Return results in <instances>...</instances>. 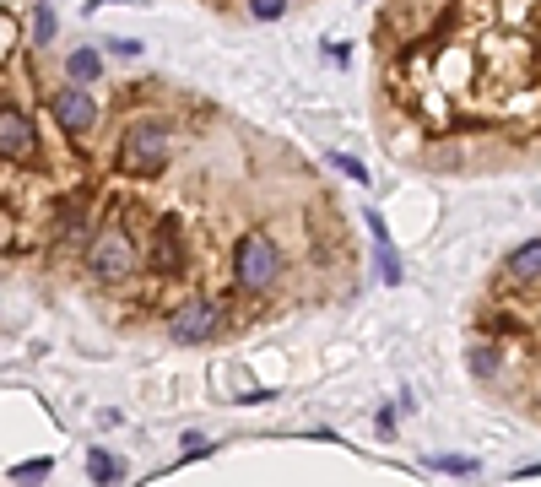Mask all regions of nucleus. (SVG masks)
Returning <instances> with one entry per match:
<instances>
[{
    "instance_id": "1",
    "label": "nucleus",
    "mask_w": 541,
    "mask_h": 487,
    "mask_svg": "<svg viewBox=\"0 0 541 487\" xmlns=\"http://www.w3.org/2000/svg\"><path fill=\"white\" fill-rule=\"evenodd\" d=\"M276 271H282V249H276L271 233H244L239 249H233V287H244V293H266L276 282Z\"/></svg>"
},
{
    "instance_id": "2",
    "label": "nucleus",
    "mask_w": 541,
    "mask_h": 487,
    "mask_svg": "<svg viewBox=\"0 0 541 487\" xmlns=\"http://www.w3.org/2000/svg\"><path fill=\"white\" fill-rule=\"evenodd\" d=\"M163 163H168V125H157V120L130 125L125 141H120V174H130V179H152Z\"/></svg>"
},
{
    "instance_id": "3",
    "label": "nucleus",
    "mask_w": 541,
    "mask_h": 487,
    "mask_svg": "<svg viewBox=\"0 0 541 487\" xmlns=\"http://www.w3.org/2000/svg\"><path fill=\"white\" fill-rule=\"evenodd\" d=\"M87 266L103 276V282H120V276H130L141 266V249L136 239H130V228H120V222H109V228L98 233V239L87 244Z\"/></svg>"
},
{
    "instance_id": "4",
    "label": "nucleus",
    "mask_w": 541,
    "mask_h": 487,
    "mask_svg": "<svg viewBox=\"0 0 541 487\" xmlns=\"http://www.w3.org/2000/svg\"><path fill=\"white\" fill-rule=\"evenodd\" d=\"M222 314L217 304H206V298H190V304H179L174 314H168V336L179 341V347H201V341L217 336Z\"/></svg>"
},
{
    "instance_id": "5",
    "label": "nucleus",
    "mask_w": 541,
    "mask_h": 487,
    "mask_svg": "<svg viewBox=\"0 0 541 487\" xmlns=\"http://www.w3.org/2000/svg\"><path fill=\"white\" fill-rule=\"evenodd\" d=\"M55 125L65 130V136H87V130L98 125V103H92V92L82 82L55 92Z\"/></svg>"
},
{
    "instance_id": "6",
    "label": "nucleus",
    "mask_w": 541,
    "mask_h": 487,
    "mask_svg": "<svg viewBox=\"0 0 541 487\" xmlns=\"http://www.w3.org/2000/svg\"><path fill=\"white\" fill-rule=\"evenodd\" d=\"M38 152V130L22 109H11V103H0V157L6 163H22V157Z\"/></svg>"
},
{
    "instance_id": "7",
    "label": "nucleus",
    "mask_w": 541,
    "mask_h": 487,
    "mask_svg": "<svg viewBox=\"0 0 541 487\" xmlns=\"http://www.w3.org/2000/svg\"><path fill=\"white\" fill-rule=\"evenodd\" d=\"M152 266L157 271H184V228H179V217H163L152 228Z\"/></svg>"
},
{
    "instance_id": "8",
    "label": "nucleus",
    "mask_w": 541,
    "mask_h": 487,
    "mask_svg": "<svg viewBox=\"0 0 541 487\" xmlns=\"http://www.w3.org/2000/svg\"><path fill=\"white\" fill-rule=\"evenodd\" d=\"M504 271H509V282L536 287V282H541V239H531V244H520V249H514V255L504 260Z\"/></svg>"
},
{
    "instance_id": "9",
    "label": "nucleus",
    "mask_w": 541,
    "mask_h": 487,
    "mask_svg": "<svg viewBox=\"0 0 541 487\" xmlns=\"http://www.w3.org/2000/svg\"><path fill=\"white\" fill-rule=\"evenodd\" d=\"M65 71H71V82H98V76H103V55H98V49H71Z\"/></svg>"
},
{
    "instance_id": "10",
    "label": "nucleus",
    "mask_w": 541,
    "mask_h": 487,
    "mask_svg": "<svg viewBox=\"0 0 541 487\" xmlns=\"http://www.w3.org/2000/svg\"><path fill=\"white\" fill-rule=\"evenodd\" d=\"M87 471H92V482H120L125 477V460L109 455V450H92L87 455Z\"/></svg>"
},
{
    "instance_id": "11",
    "label": "nucleus",
    "mask_w": 541,
    "mask_h": 487,
    "mask_svg": "<svg viewBox=\"0 0 541 487\" xmlns=\"http://www.w3.org/2000/svg\"><path fill=\"white\" fill-rule=\"evenodd\" d=\"M428 466H433V471H444V477H477V471H482L471 455H433Z\"/></svg>"
},
{
    "instance_id": "12",
    "label": "nucleus",
    "mask_w": 541,
    "mask_h": 487,
    "mask_svg": "<svg viewBox=\"0 0 541 487\" xmlns=\"http://www.w3.org/2000/svg\"><path fill=\"white\" fill-rule=\"evenodd\" d=\"M49 471H55V460L38 455V460H22V466H11V482H38V477H49Z\"/></svg>"
},
{
    "instance_id": "13",
    "label": "nucleus",
    "mask_w": 541,
    "mask_h": 487,
    "mask_svg": "<svg viewBox=\"0 0 541 487\" xmlns=\"http://www.w3.org/2000/svg\"><path fill=\"white\" fill-rule=\"evenodd\" d=\"M33 38H38V44H49V38H55V6H38L33 11Z\"/></svg>"
},
{
    "instance_id": "14",
    "label": "nucleus",
    "mask_w": 541,
    "mask_h": 487,
    "mask_svg": "<svg viewBox=\"0 0 541 487\" xmlns=\"http://www.w3.org/2000/svg\"><path fill=\"white\" fill-rule=\"evenodd\" d=\"M379 276H385L390 287L401 282V266H395V249H390V239H379Z\"/></svg>"
},
{
    "instance_id": "15",
    "label": "nucleus",
    "mask_w": 541,
    "mask_h": 487,
    "mask_svg": "<svg viewBox=\"0 0 541 487\" xmlns=\"http://www.w3.org/2000/svg\"><path fill=\"white\" fill-rule=\"evenodd\" d=\"M249 11L260 22H276V17H287V0H249Z\"/></svg>"
},
{
    "instance_id": "16",
    "label": "nucleus",
    "mask_w": 541,
    "mask_h": 487,
    "mask_svg": "<svg viewBox=\"0 0 541 487\" xmlns=\"http://www.w3.org/2000/svg\"><path fill=\"white\" fill-rule=\"evenodd\" d=\"M331 163H336V168H341V174H347V179H358V184H368V168L358 163V157H347V152H336V157H331Z\"/></svg>"
},
{
    "instance_id": "17",
    "label": "nucleus",
    "mask_w": 541,
    "mask_h": 487,
    "mask_svg": "<svg viewBox=\"0 0 541 487\" xmlns=\"http://www.w3.org/2000/svg\"><path fill=\"white\" fill-rule=\"evenodd\" d=\"M471 368H477L482 379H493V368H498V363H493V352H487V347H471Z\"/></svg>"
},
{
    "instance_id": "18",
    "label": "nucleus",
    "mask_w": 541,
    "mask_h": 487,
    "mask_svg": "<svg viewBox=\"0 0 541 487\" xmlns=\"http://www.w3.org/2000/svg\"><path fill=\"white\" fill-rule=\"evenodd\" d=\"M109 49H114V55H125V60H136V55H141V44H136V38H114Z\"/></svg>"
},
{
    "instance_id": "19",
    "label": "nucleus",
    "mask_w": 541,
    "mask_h": 487,
    "mask_svg": "<svg viewBox=\"0 0 541 487\" xmlns=\"http://www.w3.org/2000/svg\"><path fill=\"white\" fill-rule=\"evenodd\" d=\"M211 450V444L201 439V433H190V439H184V460H195V455H206Z\"/></svg>"
}]
</instances>
